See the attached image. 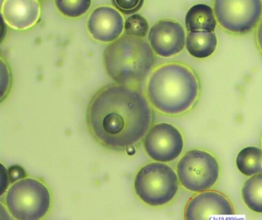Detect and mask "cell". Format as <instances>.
<instances>
[{"mask_svg": "<svg viewBox=\"0 0 262 220\" xmlns=\"http://www.w3.org/2000/svg\"><path fill=\"white\" fill-rule=\"evenodd\" d=\"M179 187V178L174 169L159 162L142 166L135 178L136 195L148 206L168 204L176 196Z\"/></svg>", "mask_w": 262, "mask_h": 220, "instance_id": "cell-4", "label": "cell"}, {"mask_svg": "<svg viewBox=\"0 0 262 220\" xmlns=\"http://www.w3.org/2000/svg\"><path fill=\"white\" fill-rule=\"evenodd\" d=\"M148 22L139 14H134L128 17L124 26L125 35L138 38L145 37L148 34Z\"/></svg>", "mask_w": 262, "mask_h": 220, "instance_id": "cell-18", "label": "cell"}, {"mask_svg": "<svg viewBox=\"0 0 262 220\" xmlns=\"http://www.w3.org/2000/svg\"><path fill=\"white\" fill-rule=\"evenodd\" d=\"M234 209L224 194L217 191L199 192L188 201L185 220H233Z\"/></svg>", "mask_w": 262, "mask_h": 220, "instance_id": "cell-9", "label": "cell"}, {"mask_svg": "<svg viewBox=\"0 0 262 220\" xmlns=\"http://www.w3.org/2000/svg\"><path fill=\"white\" fill-rule=\"evenodd\" d=\"M6 204L16 220H41L51 207V194L42 182L26 178L10 188Z\"/></svg>", "mask_w": 262, "mask_h": 220, "instance_id": "cell-5", "label": "cell"}, {"mask_svg": "<svg viewBox=\"0 0 262 220\" xmlns=\"http://www.w3.org/2000/svg\"><path fill=\"white\" fill-rule=\"evenodd\" d=\"M199 94V83L195 74L179 63H168L158 67L147 86L150 103L166 115H180L189 110Z\"/></svg>", "mask_w": 262, "mask_h": 220, "instance_id": "cell-2", "label": "cell"}, {"mask_svg": "<svg viewBox=\"0 0 262 220\" xmlns=\"http://www.w3.org/2000/svg\"><path fill=\"white\" fill-rule=\"evenodd\" d=\"M215 15L212 8L208 5L198 4L188 11L185 25L190 32L207 31L213 32L216 27Z\"/></svg>", "mask_w": 262, "mask_h": 220, "instance_id": "cell-14", "label": "cell"}, {"mask_svg": "<svg viewBox=\"0 0 262 220\" xmlns=\"http://www.w3.org/2000/svg\"><path fill=\"white\" fill-rule=\"evenodd\" d=\"M56 6L65 16L76 18L88 12L91 6V1H56Z\"/></svg>", "mask_w": 262, "mask_h": 220, "instance_id": "cell-17", "label": "cell"}, {"mask_svg": "<svg viewBox=\"0 0 262 220\" xmlns=\"http://www.w3.org/2000/svg\"><path fill=\"white\" fill-rule=\"evenodd\" d=\"M214 12L225 30L234 34L248 33L260 23L262 2L217 0L214 3Z\"/></svg>", "mask_w": 262, "mask_h": 220, "instance_id": "cell-7", "label": "cell"}, {"mask_svg": "<svg viewBox=\"0 0 262 220\" xmlns=\"http://www.w3.org/2000/svg\"><path fill=\"white\" fill-rule=\"evenodd\" d=\"M256 40H257V46L262 52V18L259 23L257 26V31H256Z\"/></svg>", "mask_w": 262, "mask_h": 220, "instance_id": "cell-22", "label": "cell"}, {"mask_svg": "<svg viewBox=\"0 0 262 220\" xmlns=\"http://www.w3.org/2000/svg\"><path fill=\"white\" fill-rule=\"evenodd\" d=\"M7 173H8L9 181L10 183H16V182L20 181L27 178V176L25 169L18 165L10 166L7 170Z\"/></svg>", "mask_w": 262, "mask_h": 220, "instance_id": "cell-20", "label": "cell"}, {"mask_svg": "<svg viewBox=\"0 0 262 220\" xmlns=\"http://www.w3.org/2000/svg\"><path fill=\"white\" fill-rule=\"evenodd\" d=\"M2 15L9 26L24 30L39 19L40 4L35 0H7L3 6Z\"/></svg>", "mask_w": 262, "mask_h": 220, "instance_id": "cell-12", "label": "cell"}, {"mask_svg": "<svg viewBox=\"0 0 262 220\" xmlns=\"http://www.w3.org/2000/svg\"><path fill=\"white\" fill-rule=\"evenodd\" d=\"M143 144L150 158L159 163H169L180 156L183 151L184 140L176 126L161 123L149 129Z\"/></svg>", "mask_w": 262, "mask_h": 220, "instance_id": "cell-8", "label": "cell"}, {"mask_svg": "<svg viewBox=\"0 0 262 220\" xmlns=\"http://www.w3.org/2000/svg\"><path fill=\"white\" fill-rule=\"evenodd\" d=\"M185 44L190 55L198 58H207L215 51L217 36L214 32L194 31L188 34Z\"/></svg>", "mask_w": 262, "mask_h": 220, "instance_id": "cell-13", "label": "cell"}, {"mask_svg": "<svg viewBox=\"0 0 262 220\" xmlns=\"http://www.w3.org/2000/svg\"><path fill=\"white\" fill-rule=\"evenodd\" d=\"M220 167L214 155L206 151H188L179 160L177 175L182 186L194 192L208 191L217 181Z\"/></svg>", "mask_w": 262, "mask_h": 220, "instance_id": "cell-6", "label": "cell"}, {"mask_svg": "<svg viewBox=\"0 0 262 220\" xmlns=\"http://www.w3.org/2000/svg\"><path fill=\"white\" fill-rule=\"evenodd\" d=\"M242 198L248 208L262 213V173L253 175L244 183Z\"/></svg>", "mask_w": 262, "mask_h": 220, "instance_id": "cell-16", "label": "cell"}, {"mask_svg": "<svg viewBox=\"0 0 262 220\" xmlns=\"http://www.w3.org/2000/svg\"><path fill=\"white\" fill-rule=\"evenodd\" d=\"M103 62L112 79L129 86L147 78L156 64V57L145 39L124 35L106 46Z\"/></svg>", "mask_w": 262, "mask_h": 220, "instance_id": "cell-3", "label": "cell"}, {"mask_svg": "<svg viewBox=\"0 0 262 220\" xmlns=\"http://www.w3.org/2000/svg\"><path fill=\"white\" fill-rule=\"evenodd\" d=\"M236 165L237 169L246 176H253L262 172V150L254 146H248L240 151Z\"/></svg>", "mask_w": 262, "mask_h": 220, "instance_id": "cell-15", "label": "cell"}, {"mask_svg": "<svg viewBox=\"0 0 262 220\" xmlns=\"http://www.w3.org/2000/svg\"><path fill=\"white\" fill-rule=\"evenodd\" d=\"M124 26L123 18L117 10L110 6H100L92 12L87 27L94 39L113 43L119 38Z\"/></svg>", "mask_w": 262, "mask_h": 220, "instance_id": "cell-11", "label": "cell"}, {"mask_svg": "<svg viewBox=\"0 0 262 220\" xmlns=\"http://www.w3.org/2000/svg\"><path fill=\"white\" fill-rule=\"evenodd\" d=\"M148 41L159 56H173L183 50L186 43L183 26L173 20H160L148 32Z\"/></svg>", "mask_w": 262, "mask_h": 220, "instance_id": "cell-10", "label": "cell"}, {"mask_svg": "<svg viewBox=\"0 0 262 220\" xmlns=\"http://www.w3.org/2000/svg\"><path fill=\"white\" fill-rule=\"evenodd\" d=\"M1 169H2V171H1V187H2L1 189H2V192H1V194H4L7 186H8L9 176L7 169H5L4 165H1Z\"/></svg>", "mask_w": 262, "mask_h": 220, "instance_id": "cell-21", "label": "cell"}, {"mask_svg": "<svg viewBox=\"0 0 262 220\" xmlns=\"http://www.w3.org/2000/svg\"><path fill=\"white\" fill-rule=\"evenodd\" d=\"M115 7L125 15L138 12L144 4L142 0H113Z\"/></svg>", "mask_w": 262, "mask_h": 220, "instance_id": "cell-19", "label": "cell"}, {"mask_svg": "<svg viewBox=\"0 0 262 220\" xmlns=\"http://www.w3.org/2000/svg\"><path fill=\"white\" fill-rule=\"evenodd\" d=\"M152 116L149 103L142 92L129 86L110 85L90 101L87 124L102 146L124 150L146 135Z\"/></svg>", "mask_w": 262, "mask_h": 220, "instance_id": "cell-1", "label": "cell"}]
</instances>
